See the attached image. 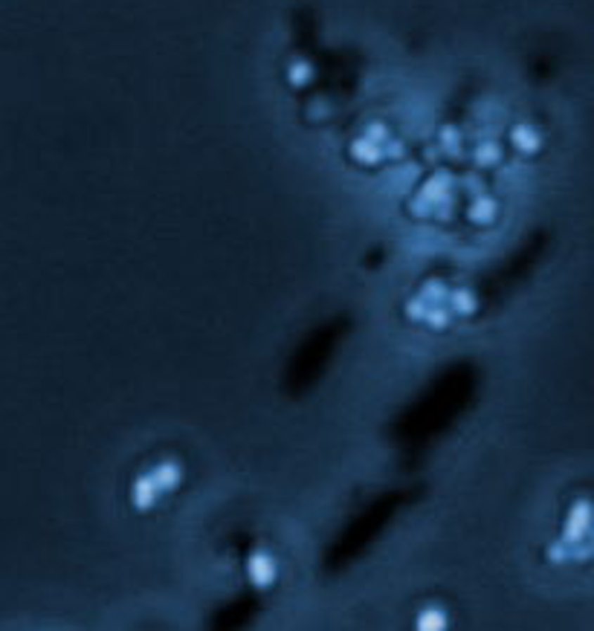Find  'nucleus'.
Returning <instances> with one entry per match:
<instances>
[{
	"instance_id": "1",
	"label": "nucleus",
	"mask_w": 594,
	"mask_h": 631,
	"mask_svg": "<svg viewBox=\"0 0 594 631\" xmlns=\"http://www.w3.org/2000/svg\"><path fill=\"white\" fill-rule=\"evenodd\" d=\"M250 573H252V579L258 582V585H264V582H270L276 576L273 559H270V556H264V553H258L252 559V565H250Z\"/></svg>"
},
{
	"instance_id": "2",
	"label": "nucleus",
	"mask_w": 594,
	"mask_h": 631,
	"mask_svg": "<svg viewBox=\"0 0 594 631\" xmlns=\"http://www.w3.org/2000/svg\"><path fill=\"white\" fill-rule=\"evenodd\" d=\"M513 139H516V145L522 151H536V145H539V139H536V134L531 128H516Z\"/></svg>"
}]
</instances>
